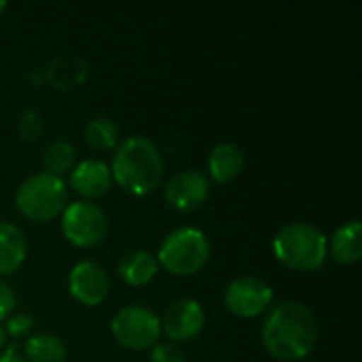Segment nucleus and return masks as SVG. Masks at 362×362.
<instances>
[{
  "instance_id": "obj_1",
  "label": "nucleus",
  "mask_w": 362,
  "mask_h": 362,
  "mask_svg": "<svg viewBox=\"0 0 362 362\" xmlns=\"http://www.w3.org/2000/svg\"><path fill=\"white\" fill-rule=\"evenodd\" d=\"M265 350L284 362H295L312 354L318 341L316 314L301 301H284L276 305L261 329Z\"/></svg>"
},
{
  "instance_id": "obj_2",
  "label": "nucleus",
  "mask_w": 362,
  "mask_h": 362,
  "mask_svg": "<svg viewBox=\"0 0 362 362\" xmlns=\"http://www.w3.org/2000/svg\"><path fill=\"white\" fill-rule=\"evenodd\" d=\"M110 174L117 185L132 195L153 193L163 178V157L159 146L146 136H132L112 155Z\"/></svg>"
},
{
  "instance_id": "obj_3",
  "label": "nucleus",
  "mask_w": 362,
  "mask_h": 362,
  "mask_svg": "<svg viewBox=\"0 0 362 362\" xmlns=\"http://www.w3.org/2000/svg\"><path fill=\"white\" fill-rule=\"evenodd\" d=\"M274 255L280 263L295 272H316L327 261L329 242L316 225L295 221L276 233Z\"/></svg>"
},
{
  "instance_id": "obj_4",
  "label": "nucleus",
  "mask_w": 362,
  "mask_h": 362,
  "mask_svg": "<svg viewBox=\"0 0 362 362\" xmlns=\"http://www.w3.org/2000/svg\"><path fill=\"white\" fill-rule=\"evenodd\" d=\"M17 210L36 223H49L68 206V189L59 176L38 172L25 178L15 193Z\"/></svg>"
},
{
  "instance_id": "obj_5",
  "label": "nucleus",
  "mask_w": 362,
  "mask_h": 362,
  "mask_svg": "<svg viewBox=\"0 0 362 362\" xmlns=\"http://www.w3.org/2000/svg\"><path fill=\"white\" fill-rule=\"evenodd\" d=\"M155 259L174 276H193L206 267L210 259V242L204 231L195 227H180L163 238Z\"/></svg>"
},
{
  "instance_id": "obj_6",
  "label": "nucleus",
  "mask_w": 362,
  "mask_h": 362,
  "mask_svg": "<svg viewBox=\"0 0 362 362\" xmlns=\"http://www.w3.org/2000/svg\"><path fill=\"white\" fill-rule=\"evenodd\" d=\"M110 331L119 346L140 352L157 346L161 335V320L153 310L144 305H127L115 314Z\"/></svg>"
},
{
  "instance_id": "obj_7",
  "label": "nucleus",
  "mask_w": 362,
  "mask_h": 362,
  "mask_svg": "<svg viewBox=\"0 0 362 362\" xmlns=\"http://www.w3.org/2000/svg\"><path fill=\"white\" fill-rule=\"evenodd\" d=\"M62 231L76 248L98 246L108 231V218L104 210L93 202H72L62 212Z\"/></svg>"
},
{
  "instance_id": "obj_8",
  "label": "nucleus",
  "mask_w": 362,
  "mask_h": 362,
  "mask_svg": "<svg viewBox=\"0 0 362 362\" xmlns=\"http://www.w3.org/2000/svg\"><path fill=\"white\" fill-rule=\"evenodd\" d=\"M274 303L272 286L257 276L235 278L225 293V308L240 318H255L267 312Z\"/></svg>"
},
{
  "instance_id": "obj_9",
  "label": "nucleus",
  "mask_w": 362,
  "mask_h": 362,
  "mask_svg": "<svg viewBox=\"0 0 362 362\" xmlns=\"http://www.w3.org/2000/svg\"><path fill=\"white\" fill-rule=\"evenodd\" d=\"M68 291L81 305L98 308L108 297L110 280L104 267L95 261H81L68 276Z\"/></svg>"
},
{
  "instance_id": "obj_10",
  "label": "nucleus",
  "mask_w": 362,
  "mask_h": 362,
  "mask_svg": "<svg viewBox=\"0 0 362 362\" xmlns=\"http://www.w3.org/2000/svg\"><path fill=\"white\" fill-rule=\"evenodd\" d=\"M204 325L206 312L202 303L195 299H178L168 308L161 320V331L172 341H191L204 331Z\"/></svg>"
},
{
  "instance_id": "obj_11",
  "label": "nucleus",
  "mask_w": 362,
  "mask_h": 362,
  "mask_svg": "<svg viewBox=\"0 0 362 362\" xmlns=\"http://www.w3.org/2000/svg\"><path fill=\"white\" fill-rule=\"evenodd\" d=\"M210 195V180L206 174L197 170H185L172 176V180L165 187V202L180 212L197 210L202 204H206Z\"/></svg>"
},
{
  "instance_id": "obj_12",
  "label": "nucleus",
  "mask_w": 362,
  "mask_h": 362,
  "mask_svg": "<svg viewBox=\"0 0 362 362\" xmlns=\"http://www.w3.org/2000/svg\"><path fill=\"white\" fill-rule=\"evenodd\" d=\"M72 189L85 197V202L104 197L112 185V174L108 163L100 159H85L78 165H74L72 176H70Z\"/></svg>"
},
{
  "instance_id": "obj_13",
  "label": "nucleus",
  "mask_w": 362,
  "mask_h": 362,
  "mask_svg": "<svg viewBox=\"0 0 362 362\" xmlns=\"http://www.w3.org/2000/svg\"><path fill=\"white\" fill-rule=\"evenodd\" d=\"M28 255V244L19 227L0 221V276L15 274Z\"/></svg>"
},
{
  "instance_id": "obj_14",
  "label": "nucleus",
  "mask_w": 362,
  "mask_h": 362,
  "mask_svg": "<svg viewBox=\"0 0 362 362\" xmlns=\"http://www.w3.org/2000/svg\"><path fill=\"white\" fill-rule=\"evenodd\" d=\"M157 272H159V263H157L155 255H151L146 250L127 252L119 261V276L129 286H144V284H148L157 276Z\"/></svg>"
},
{
  "instance_id": "obj_15",
  "label": "nucleus",
  "mask_w": 362,
  "mask_h": 362,
  "mask_svg": "<svg viewBox=\"0 0 362 362\" xmlns=\"http://www.w3.org/2000/svg\"><path fill=\"white\" fill-rule=\"evenodd\" d=\"M331 257L341 265H352L362 257V225L350 221L341 225L331 238Z\"/></svg>"
},
{
  "instance_id": "obj_16",
  "label": "nucleus",
  "mask_w": 362,
  "mask_h": 362,
  "mask_svg": "<svg viewBox=\"0 0 362 362\" xmlns=\"http://www.w3.org/2000/svg\"><path fill=\"white\" fill-rule=\"evenodd\" d=\"M208 170L216 182H231L244 170V153L235 144H218L208 157Z\"/></svg>"
},
{
  "instance_id": "obj_17",
  "label": "nucleus",
  "mask_w": 362,
  "mask_h": 362,
  "mask_svg": "<svg viewBox=\"0 0 362 362\" xmlns=\"http://www.w3.org/2000/svg\"><path fill=\"white\" fill-rule=\"evenodd\" d=\"M66 346L57 335L38 333L32 335L23 346V361L25 362H66Z\"/></svg>"
},
{
  "instance_id": "obj_18",
  "label": "nucleus",
  "mask_w": 362,
  "mask_h": 362,
  "mask_svg": "<svg viewBox=\"0 0 362 362\" xmlns=\"http://www.w3.org/2000/svg\"><path fill=\"white\" fill-rule=\"evenodd\" d=\"M74 159H76L74 146L62 138L51 140L42 151V165H45L47 174H53L59 178H62V174H66L74 168Z\"/></svg>"
},
{
  "instance_id": "obj_19",
  "label": "nucleus",
  "mask_w": 362,
  "mask_h": 362,
  "mask_svg": "<svg viewBox=\"0 0 362 362\" xmlns=\"http://www.w3.org/2000/svg\"><path fill=\"white\" fill-rule=\"evenodd\" d=\"M47 78L55 87H76L87 78V66L81 59L66 57V59H55L47 68Z\"/></svg>"
},
{
  "instance_id": "obj_20",
  "label": "nucleus",
  "mask_w": 362,
  "mask_h": 362,
  "mask_svg": "<svg viewBox=\"0 0 362 362\" xmlns=\"http://www.w3.org/2000/svg\"><path fill=\"white\" fill-rule=\"evenodd\" d=\"M85 142L95 151H110L119 142V127L112 119L98 117L85 127Z\"/></svg>"
},
{
  "instance_id": "obj_21",
  "label": "nucleus",
  "mask_w": 362,
  "mask_h": 362,
  "mask_svg": "<svg viewBox=\"0 0 362 362\" xmlns=\"http://www.w3.org/2000/svg\"><path fill=\"white\" fill-rule=\"evenodd\" d=\"M17 129H19V136H21L23 140H30V142L38 140L40 134H42V119H40V115H38L36 110H25V112L19 117Z\"/></svg>"
},
{
  "instance_id": "obj_22",
  "label": "nucleus",
  "mask_w": 362,
  "mask_h": 362,
  "mask_svg": "<svg viewBox=\"0 0 362 362\" xmlns=\"http://www.w3.org/2000/svg\"><path fill=\"white\" fill-rule=\"evenodd\" d=\"M151 362H187V356L174 344H157L153 346Z\"/></svg>"
},
{
  "instance_id": "obj_23",
  "label": "nucleus",
  "mask_w": 362,
  "mask_h": 362,
  "mask_svg": "<svg viewBox=\"0 0 362 362\" xmlns=\"http://www.w3.org/2000/svg\"><path fill=\"white\" fill-rule=\"evenodd\" d=\"M32 327H34L32 316H28V314H17V316H8V318H6L4 333L11 335V337H23V335L30 333Z\"/></svg>"
},
{
  "instance_id": "obj_24",
  "label": "nucleus",
  "mask_w": 362,
  "mask_h": 362,
  "mask_svg": "<svg viewBox=\"0 0 362 362\" xmlns=\"http://www.w3.org/2000/svg\"><path fill=\"white\" fill-rule=\"evenodd\" d=\"M15 303H17V297H15L13 288H11L6 282L0 280V322L6 320V318L13 314Z\"/></svg>"
},
{
  "instance_id": "obj_25",
  "label": "nucleus",
  "mask_w": 362,
  "mask_h": 362,
  "mask_svg": "<svg viewBox=\"0 0 362 362\" xmlns=\"http://www.w3.org/2000/svg\"><path fill=\"white\" fill-rule=\"evenodd\" d=\"M0 362H25L21 354H17L15 348H6L4 352H0Z\"/></svg>"
},
{
  "instance_id": "obj_26",
  "label": "nucleus",
  "mask_w": 362,
  "mask_h": 362,
  "mask_svg": "<svg viewBox=\"0 0 362 362\" xmlns=\"http://www.w3.org/2000/svg\"><path fill=\"white\" fill-rule=\"evenodd\" d=\"M6 346V333H4V327H0V352L4 350Z\"/></svg>"
},
{
  "instance_id": "obj_27",
  "label": "nucleus",
  "mask_w": 362,
  "mask_h": 362,
  "mask_svg": "<svg viewBox=\"0 0 362 362\" xmlns=\"http://www.w3.org/2000/svg\"><path fill=\"white\" fill-rule=\"evenodd\" d=\"M4 8H6V2H4V0H0V13H2Z\"/></svg>"
}]
</instances>
